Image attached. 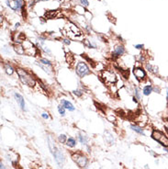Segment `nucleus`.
<instances>
[{"instance_id":"obj_4","label":"nucleus","mask_w":168,"mask_h":169,"mask_svg":"<svg viewBox=\"0 0 168 169\" xmlns=\"http://www.w3.org/2000/svg\"><path fill=\"white\" fill-rule=\"evenodd\" d=\"M74 73L80 79H84L91 74V69L85 61H78L74 64Z\"/></svg>"},{"instance_id":"obj_16","label":"nucleus","mask_w":168,"mask_h":169,"mask_svg":"<svg viewBox=\"0 0 168 169\" xmlns=\"http://www.w3.org/2000/svg\"><path fill=\"white\" fill-rule=\"evenodd\" d=\"M103 138H104V141L105 143L108 145H113L115 144V137L114 135L112 134L111 132L109 130H105L104 132V134H103Z\"/></svg>"},{"instance_id":"obj_23","label":"nucleus","mask_w":168,"mask_h":169,"mask_svg":"<svg viewBox=\"0 0 168 169\" xmlns=\"http://www.w3.org/2000/svg\"><path fill=\"white\" fill-rule=\"evenodd\" d=\"M83 44H84V46H85L86 48H88V49H97V45L96 44V43L87 40V39H85L83 41Z\"/></svg>"},{"instance_id":"obj_13","label":"nucleus","mask_w":168,"mask_h":169,"mask_svg":"<svg viewBox=\"0 0 168 169\" xmlns=\"http://www.w3.org/2000/svg\"><path fill=\"white\" fill-rule=\"evenodd\" d=\"M2 67L4 72L8 76H12L16 73V67L11 63V62H2Z\"/></svg>"},{"instance_id":"obj_25","label":"nucleus","mask_w":168,"mask_h":169,"mask_svg":"<svg viewBox=\"0 0 168 169\" xmlns=\"http://www.w3.org/2000/svg\"><path fill=\"white\" fill-rule=\"evenodd\" d=\"M57 111H58L59 115H60L61 117H65V115H66V108H64L63 105L59 104L57 106Z\"/></svg>"},{"instance_id":"obj_15","label":"nucleus","mask_w":168,"mask_h":169,"mask_svg":"<svg viewBox=\"0 0 168 169\" xmlns=\"http://www.w3.org/2000/svg\"><path fill=\"white\" fill-rule=\"evenodd\" d=\"M59 101H60V104L65 108L66 110H68L69 112H74L75 110H76L74 105L69 99H63V97H62V99H59Z\"/></svg>"},{"instance_id":"obj_30","label":"nucleus","mask_w":168,"mask_h":169,"mask_svg":"<svg viewBox=\"0 0 168 169\" xmlns=\"http://www.w3.org/2000/svg\"><path fill=\"white\" fill-rule=\"evenodd\" d=\"M75 10H76V13H78L79 15H85V12H86V9L85 7L81 6V5H77L76 7H75Z\"/></svg>"},{"instance_id":"obj_6","label":"nucleus","mask_w":168,"mask_h":169,"mask_svg":"<svg viewBox=\"0 0 168 169\" xmlns=\"http://www.w3.org/2000/svg\"><path fill=\"white\" fill-rule=\"evenodd\" d=\"M151 138L162 147H168V135L162 130L153 129L151 132Z\"/></svg>"},{"instance_id":"obj_24","label":"nucleus","mask_w":168,"mask_h":169,"mask_svg":"<svg viewBox=\"0 0 168 169\" xmlns=\"http://www.w3.org/2000/svg\"><path fill=\"white\" fill-rule=\"evenodd\" d=\"M77 144V140L74 138V137H68L67 141H66V145L69 148H74Z\"/></svg>"},{"instance_id":"obj_11","label":"nucleus","mask_w":168,"mask_h":169,"mask_svg":"<svg viewBox=\"0 0 168 169\" xmlns=\"http://www.w3.org/2000/svg\"><path fill=\"white\" fill-rule=\"evenodd\" d=\"M143 86L142 88V93L143 96L145 97H149L151 94L154 93V85L148 80L147 82L143 83Z\"/></svg>"},{"instance_id":"obj_22","label":"nucleus","mask_w":168,"mask_h":169,"mask_svg":"<svg viewBox=\"0 0 168 169\" xmlns=\"http://www.w3.org/2000/svg\"><path fill=\"white\" fill-rule=\"evenodd\" d=\"M38 62L42 63V64H44V65H47V66L54 67L52 61H51V60L49 58H47V57H39V59H38Z\"/></svg>"},{"instance_id":"obj_32","label":"nucleus","mask_w":168,"mask_h":169,"mask_svg":"<svg viewBox=\"0 0 168 169\" xmlns=\"http://www.w3.org/2000/svg\"><path fill=\"white\" fill-rule=\"evenodd\" d=\"M41 117L42 119H44V121H49V119H52L51 114L49 113L48 111H43V112H41Z\"/></svg>"},{"instance_id":"obj_21","label":"nucleus","mask_w":168,"mask_h":169,"mask_svg":"<svg viewBox=\"0 0 168 169\" xmlns=\"http://www.w3.org/2000/svg\"><path fill=\"white\" fill-rule=\"evenodd\" d=\"M143 66H144L145 70L147 71V72L151 73V74H158V67H157L156 65H154V64H151L150 63H145Z\"/></svg>"},{"instance_id":"obj_20","label":"nucleus","mask_w":168,"mask_h":169,"mask_svg":"<svg viewBox=\"0 0 168 169\" xmlns=\"http://www.w3.org/2000/svg\"><path fill=\"white\" fill-rule=\"evenodd\" d=\"M132 96L135 97L136 99L139 100V101H142L143 99V93H142V88H139L138 86H133V88H132Z\"/></svg>"},{"instance_id":"obj_10","label":"nucleus","mask_w":168,"mask_h":169,"mask_svg":"<svg viewBox=\"0 0 168 169\" xmlns=\"http://www.w3.org/2000/svg\"><path fill=\"white\" fill-rule=\"evenodd\" d=\"M13 97H14L16 102L18 103L20 110L23 111V112H27V110H27V107H26V101H25L24 97L21 95L19 92H17V91L13 93Z\"/></svg>"},{"instance_id":"obj_38","label":"nucleus","mask_w":168,"mask_h":169,"mask_svg":"<svg viewBox=\"0 0 168 169\" xmlns=\"http://www.w3.org/2000/svg\"><path fill=\"white\" fill-rule=\"evenodd\" d=\"M84 16H85V18L86 19H92V14L88 11V10H86V12H85V14Z\"/></svg>"},{"instance_id":"obj_17","label":"nucleus","mask_w":168,"mask_h":169,"mask_svg":"<svg viewBox=\"0 0 168 169\" xmlns=\"http://www.w3.org/2000/svg\"><path fill=\"white\" fill-rule=\"evenodd\" d=\"M35 64L37 65L38 67H40L43 72H44L45 74H47L48 75H52L54 74V73H55V71H54V67H51V66H47V65H44L42 64L39 62H35Z\"/></svg>"},{"instance_id":"obj_26","label":"nucleus","mask_w":168,"mask_h":169,"mask_svg":"<svg viewBox=\"0 0 168 169\" xmlns=\"http://www.w3.org/2000/svg\"><path fill=\"white\" fill-rule=\"evenodd\" d=\"M67 139H68V137L66 136V134H63V133L59 134L58 135V138H57L59 143H61V144H66Z\"/></svg>"},{"instance_id":"obj_18","label":"nucleus","mask_w":168,"mask_h":169,"mask_svg":"<svg viewBox=\"0 0 168 169\" xmlns=\"http://www.w3.org/2000/svg\"><path fill=\"white\" fill-rule=\"evenodd\" d=\"M129 129H131L132 132H134L135 133H137L139 135H142V136H146V133L144 132V128L140 126L137 123H132L129 125Z\"/></svg>"},{"instance_id":"obj_45","label":"nucleus","mask_w":168,"mask_h":169,"mask_svg":"<svg viewBox=\"0 0 168 169\" xmlns=\"http://www.w3.org/2000/svg\"><path fill=\"white\" fill-rule=\"evenodd\" d=\"M99 169H103V168H99Z\"/></svg>"},{"instance_id":"obj_41","label":"nucleus","mask_w":168,"mask_h":169,"mask_svg":"<svg viewBox=\"0 0 168 169\" xmlns=\"http://www.w3.org/2000/svg\"><path fill=\"white\" fill-rule=\"evenodd\" d=\"M165 132L168 135V125H165Z\"/></svg>"},{"instance_id":"obj_36","label":"nucleus","mask_w":168,"mask_h":169,"mask_svg":"<svg viewBox=\"0 0 168 169\" xmlns=\"http://www.w3.org/2000/svg\"><path fill=\"white\" fill-rule=\"evenodd\" d=\"M80 5L86 8L89 6V2H88V0H80Z\"/></svg>"},{"instance_id":"obj_42","label":"nucleus","mask_w":168,"mask_h":169,"mask_svg":"<svg viewBox=\"0 0 168 169\" xmlns=\"http://www.w3.org/2000/svg\"><path fill=\"white\" fill-rule=\"evenodd\" d=\"M162 150L166 152V154H168V147H162Z\"/></svg>"},{"instance_id":"obj_37","label":"nucleus","mask_w":168,"mask_h":169,"mask_svg":"<svg viewBox=\"0 0 168 169\" xmlns=\"http://www.w3.org/2000/svg\"><path fill=\"white\" fill-rule=\"evenodd\" d=\"M154 93H158V94L161 93V88H160V86L158 85L154 86Z\"/></svg>"},{"instance_id":"obj_7","label":"nucleus","mask_w":168,"mask_h":169,"mask_svg":"<svg viewBox=\"0 0 168 169\" xmlns=\"http://www.w3.org/2000/svg\"><path fill=\"white\" fill-rule=\"evenodd\" d=\"M100 77L103 80V82L108 86L115 85L118 79L116 73L111 69H103L100 73Z\"/></svg>"},{"instance_id":"obj_1","label":"nucleus","mask_w":168,"mask_h":169,"mask_svg":"<svg viewBox=\"0 0 168 169\" xmlns=\"http://www.w3.org/2000/svg\"><path fill=\"white\" fill-rule=\"evenodd\" d=\"M47 143H48V146H49V149H50L51 154L52 155L54 161L57 163V166L60 168L63 167L64 165V162H65V155H64L63 151L56 145L55 140H54V138L50 134L47 135Z\"/></svg>"},{"instance_id":"obj_44","label":"nucleus","mask_w":168,"mask_h":169,"mask_svg":"<svg viewBox=\"0 0 168 169\" xmlns=\"http://www.w3.org/2000/svg\"><path fill=\"white\" fill-rule=\"evenodd\" d=\"M166 80H167V82H168V76H167V77H166Z\"/></svg>"},{"instance_id":"obj_39","label":"nucleus","mask_w":168,"mask_h":169,"mask_svg":"<svg viewBox=\"0 0 168 169\" xmlns=\"http://www.w3.org/2000/svg\"><path fill=\"white\" fill-rule=\"evenodd\" d=\"M165 99H166V102L168 103V86L165 88Z\"/></svg>"},{"instance_id":"obj_2","label":"nucleus","mask_w":168,"mask_h":169,"mask_svg":"<svg viewBox=\"0 0 168 169\" xmlns=\"http://www.w3.org/2000/svg\"><path fill=\"white\" fill-rule=\"evenodd\" d=\"M16 74H17L18 78L22 85L28 86L30 88H36L38 79L30 71L24 69L23 67H16Z\"/></svg>"},{"instance_id":"obj_27","label":"nucleus","mask_w":168,"mask_h":169,"mask_svg":"<svg viewBox=\"0 0 168 169\" xmlns=\"http://www.w3.org/2000/svg\"><path fill=\"white\" fill-rule=\"evenodd\" d=\"M65 60H66V62L68 63L73 64L74 63V56L70 52H67L66 54H65Z\"/></svg>"},{"instance_id":"obj_29","label":"nucleus","mask_w":168,"mask_h":169,"mask_svg":"<svg viewBox=\"0 0 168 169\" xmlns=\"http://www.w3.org/2000/svg\"><path fill=\"white\" fill-rule=\"evenodd\" d=\"M84 90L81 89V88H76V89H74L72 91V94L75 97H82L84 95Z\"/></svg>"},{"instance_id":"obj_3","label":"nucleus","mask_w":168,"mask_h":169,"mask_svg":"<svg viewBox=\"0 0 168 169\" xmlns=\"http://www.w3.org/2000/svg\"><path fill=\"white\" fill-rule=\"evenodd\" d=\"M71 158L73 162L80 169H86L89 166V158L83 152L76 151L71 152Z\"/></svg>"},{"instance_id":"obj_28","label":"nucleus","mask_w":168,"mask_h":169,"mask_svg":"<svg viewBox=\"0 0 168 169\" xmlns=\"http://www.w3.org/2000/svg\"><path fill=\"white\" fill-rule=\"evenodd\" d=\"M22 45H23V47L25 49V51L28 50V49H30V48H31V47L35 46V44H34L33 42H32L31 41H30V40H27V39L22 42Z\"/></svg>"},{"instance_id":"obj_5","label":"nucleus","mask_w":168,"mask_h":169,"mask_svg":"<svg viewBox=\"0 0 168 169\" xmlns=\"http://www.w3.org/2000/svg\"><path fill=\"white\" fill-rule=\"evenodd\" d=\"M132 74L134 76V78L136 79L139 83H145L149 80L147 71L145 70L144 66H143V64H134V66L132 68Z\"/></svg>"},{"instance_id":"obj_14","label":"nucleus","mask_w":168,"mask_h":169,"mask_svg":"<svg viewBox=\"0 0 168 169\" xmlns=\"http://www.w3.org/2000/svg\"><path fill=\"white\" fill-rule=\"evenodd\" d=\"M149 121V118L146 115V113H140L137 115V117L135 118V123H137L138 125L142 127H145V125L148 123Z\"/></svg>"},{"instance_id":"obj_31","label":"nucleus","mask_w":168,"mask_h":169,"mask_svg":"<svg viewBox=\"0 0 168 169\" xmlns=\"http://www.w3.org/2000/svg\"><path fill=\"white\" fill-rule=\"evenodd\" d=\"M107 119L111 123H116L117 122V118L113 113H108L107 115Z\"/></svg>"},{"instance_id":"obj_43","label":"nucleus","mask_w":168,"mask_h":169,"mask_svg":"<svg viewBox=\"0 0 168 169\" xmlns=\"http://www.w3.org/2000/svg\"><path fill=\"white\" fill-rule=\"evenodd\" d=\"M19 26H20V24H19V23H16V28H19Z\"/></svg>"},{"instance_id":"obj_34","label":"nucleus","mask_w":168,"mask_h":169,"mask_svg":"<svg viewBox=\"0 0 168 169\" xmlns=\"http://www.w3.org/2000/svg\"><path fill=\"white\" fill-rule=\"evenodd\" d=\"M61 41L63 42V44L65 45V46H70V45H71V43H72L71 39H69V38H63Z\"/></svg>"},{"instance_id":"obj_33","label":"nucleus","mask_w":168,"mask_h":169,"mask_svg":"<svg viewBox=\"0 0 168 169\" xmlns=\"http://www.w3.org/2000/svg\"><path fill=\"white\" fill-rule=\"evenodd\" d=\"M41 51L44 52L45 54H47L48 56H53L52 55V50L49 47H47V46H43L42 47V49H41Z\"/></svg>"},{"instance_id":"obj_9","label":"nucleus","mask_w":168,"mask_h":169,"mask_svg":"<svg viewBox=\"0 0 168 169\" xmlns=\"http://www.w3.org/2000/svg\"><path fill=\"white\" fill-rule=\"evenodd\" d=\"M126 48L121 43H118V44L115 45L113 50L111 52V57L115 60H118L122 58L126 54Z\"/></svg>"},{"instance_id":"obj_12","label":"nucleus","mask_w":168,"mask_h":169,"mask_svg":"<svg viewBox=\"0 0 168 169\" xmlns=\"http://www.w3.org/2000/svg\"><path fill=\"white\" fill-rule=\"evenodd\" d=\"M77 141H79V143L85 146V147H87L89 146V141H90V138H89V136L86 134L85 132H83V130H80V132H78L77 133Z\"/></svg>"},{"instance_id":"obj_35","label":"nucleus","mask_w":168,"mask_h":169,"mask_svg":"<svg viewBox=\"0 0 168 169\" xmlns=\"http://www.w3.org/2000/svg\"><path fill=\"white\" fill-rule=\"evenodd\" d=\"M134 48L136 49V50L143 51L144 49V45L143 44V43H138V44H134Z\"/></svg>"},{"instance_id":"obj_19","label":"nucleus","mask_w":168,"mask_h":169,"mask_svg":"<svg viewBox=\"0 0 168 169\" xmlns=\"http://www.w3.org/2000/svg\"><path fill=\"white\" fill-rule=\"evenodd\" d=\"M12 49L13 51L15 52L16 54H18L19 56H23V55H26V51L23 47L22 44H20V43H14L12 45Z\"/></svg>"},{"instance_id":"obj_40","label":"nucleus","mask_w":168,"mask_h":169,"mask_svg":"<svg viewBox=\"0 0 168 169\" xmlns=\"http://www.w3.org/2000/svg\"><path fill=\"white\" fill-rule=\"evenodd\" d=\"M0 169H7L6 166L4 165V163H3V162H1V163H0Z\"/></svg>"},{"instance_id":"obj_8","label":"nucleus","mask_w":168,"mask_h":169,"mask_svg":"<svg viewBox=\"0 0 168 169\" xmlns=\"http://www.w3.org/2000/svg\"><path fill=\"white\" fill-rule=\"evenodd\" d=\"M6 4L10 9L17 12H21V10L26 8L24 0H6Z\"/></svg>"}]
</instances>
